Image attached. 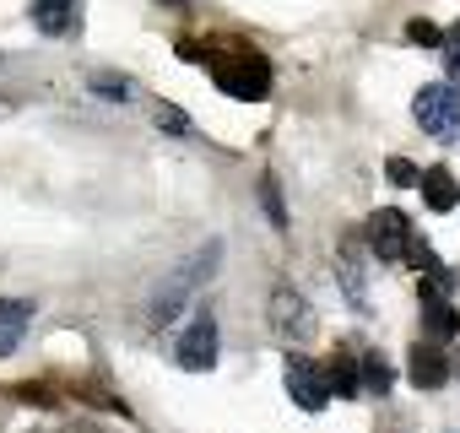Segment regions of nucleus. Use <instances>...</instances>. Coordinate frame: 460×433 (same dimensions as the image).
<instances>
[{
    "instance_id": "nucleus-1",
    "label": "nucleus",
    "mask_w": 460,
    "mask_h": 433,
    "mask_svg": "<svg viewBox=\"0 0 460 433\" xmlns=\"http://www.w3.org/2000/svg\"><path fill=\"white\" fill-rule=\"evenodd\" d=\"M217 261H222V239H211V244H200L190 261H179V266L152 287V298H146V325L163 331V325H173L184 309H195V293L217 277Z\"/></svg>"
},
{
    "instance_id": "nucleus-2",
    "label": "nucleus",
    "mask_w": 460,
    "mask_h": 433,
    "mask_svg": "<svg viewBox=\"0 0 460 433\" xmlns=\"http://www.w3.org/2000/svg\"><path fill=\"white\" fill-rule=\"evenodd\" d=\"M206 71H211L217 93H227V98H244V103L271 98V60L250 44H211Z\"/></svg>"
},
{
    "instance_id": "nucleus-3",
    "label": "nucleus",
    "mask_w": 460,
    "mask_h": 433,
    "mask_svg": "<svg viewBox=\"0 0 460 433\" xmlns=\"http://www.w3.org/2000/svg\"><path fill=\"white\" fill-rule=\"evenodd\" d=\"M411 114L417 125L433 136V141H455L460 136V93L449 82H428L417 98H411Z\"/></svg>"
},
{
    "instance_id": "nucleus-4",
    "label": "nucleus",
    "mask_w": 460,
    "mask_h": 433,
    "mask_svg": "<svg viewBox=\"0 0 460 433\" xmlns=\"http://www.w3.org/2000/svg\"><path fill=\"white\" fill-rule=\"evenodd\" d=\"M368 250L385 261V266H401V261H411V223H406V211H395V206H385V211H374L368 216Z\"/></svg>"
},
{
    "instance_id": "nucleus-5",
    "label": "nucleus",
    "mask_w": 460,
    "mask_h": 433,
    "mask_svg": "<svg viewBox=\"0 0 460 433\" xmlns=\"http://www.w3.org/2000/svg\"><path fill=\"white\" fill-rule=\"evenodd\" d=\"M173 363H179L184 374H206V368H217V320H211V309H195V320L179 331V341H173Z\"/></svg>"
},
{
    "instance_id": "nucleus-6",
    "label": "nucleus",
    "mask_w": 460,
    "mask_h": 433,
    "mask_svg": "<svg viewBox=\"0 0 460 433\" xmlns=\"http://www.w3.org/2000/svg\"><path fill=\"white\" fill-rule=\"evenodd\" d=\"M288 395L304 406V411H325V401H331V379H325V368L314 363V358H298V352H288Z\"/></svg>"
},
{
    "instance_id": "nucleus-7",
    "label": "nucleus",
    "mask_w": 460,
    "mask_h": 433,
    "mask_svg": "<svg viewBox=\"0 0 460 433\" xmlns=\"http://www.w3.org/2000/svg\"><path fill=\"white\" fill-rule=\"evenodd\" d=\"M363 244L368 239H358V234H347L341 239V250H336V282H341V293L352 298V309H368V266H363Z\"/></svg>"
},
{
    "instance_id": "nucleus-8",
    "label": "nucleus",
    "mask_w": 460,
    "mask_h": 433,
    "mask_svg": "<svg viewBox=\"0 0 460 433\" xmlns=\"http://www.w3.org/2000/svg\"><path fill=\"white\" fill-rule=\"evenodd\" d=\"M271 325H277V336H288V341H304V336L314 331V314H309L304 293H293V287H277V293H271Z\"/></svg>"
},
{
    "instance_id": "nucleus-9",
    "label": "nucleus",
    "mask_w": 460,
    "mask_h": 433,
    "mask_svg": "<svg viewBox=\"0 0 460 433\" xmlns=\"http://www.w3.org/2000/svg\"><path fill=\"white\" fill-rule=\"evenodd\" d=\"M406 374H411V384H422V390H438V384L455 374V363L438 352V341H417V347L406 352Z\"/></svg>"
},
{
    "instance_id": "nucleus-10",
    "label": "nucleus",
    "mask_w": 460,
    "mask_h": 433,
    "mask_svg": "<svg viewBox=\"0 0 460 433\" xmlns=\"http://www.w3.org/2000/svg\"><path fill=\"white\" fill-rule=\"evenodd\" d=\"M422 336H428V341H449V336H460V314H455V304H449L444 293H428V287H422Z\"/></svg>"
},
{
    "instance_id": "nucleus-11",
    "label": "nucleus",
    "mask_w": 460,
    "mask_h": 433,
    "mask_svg": "<svg viewBox=\"0 0 460 433\" xmlns=\"http://www.w3.org/2000/svg\"><path fill=\"white\" fill-rule=\"evenodd\" d=\"M76 17H82V0H33V28L49 33V39L71 33Z\"/></svg>"
},
{
    "instance_id": "nucleus-12",
    "label": "nucleus",
    "mask_w": 460,
    "mask_h": 433,
    "mask_svg": "<svg viewBox=\"0 0 460 433\" xmlns=\"http://www.w3.org/2000/svg\"><path fill=\"white\" fill-rule=\"evenodd\" d=\"M422 200L433 206V211H455V200H460V184H455V173L449 168H422Z\"/></svg>"
},
{
    "instance_id": "nucleus-13",
    "label": "nucleus",
    "mask_w": 460,
    "mask_h": 433,
    "mask_svg": "<svg viewBox=\"0 0 460 433\" xmlns=\"http://www.w3.org/2000/svg\"><path fill=\"white\" fill-rule=\"evenodd\" d=\"M325 379H331V395H363V358L358 352H336Z\"/></svg>"
},
{
    "instance_id": "nucleus-14",
    "label": "nucleus",
    "mask_w": 460,
    "mask_h": 433,
    "mask_svg": "<svg viewBox=\"0 0 460 433\" xmlns=\"http://www.w3.org/2000/svg\"><path fill=\"white\" fill-rule=\"evenodd\" d=\"M28 320H33V304H0V358H12V352H17Z\"/></svg>"
},
{
    "instance_id": "nucleus-15",
    "label": "nucleus",
    "mask_w": 460,
    "mask_h": 433,
    "mask_svg": "<svg viewBox=\"0 0 460 433\" xmlns=\"http://www.w3.org/2000/svg\"><path fill=\"white\" fill-rule=\"evenodd\" d=\"M363 358V395H390V363L379 352H358Z\"/></svg>"
},
{
    "instance_id": "nucleus-16",
    "label": "nucleus",
    "mask_w": 460,
    "mask_h": 433,
    "mask_svg": "<svg viewBox=\"0 0 460 433\" xmlns=\"http://www.w3.org/2000/svg\"><path fill=\"white\" fill-rule=\"evenodd\" d=\"M261 206L271 216V228L288 234V206H282V190H277V173H261Z\"/></svg>"
},
{
    "instance_id": "nucleus-17",
    "label": "nucleus",
    "mask_w": 460,
    "mask_h": 433,
    "mask_svg": "<svg viewBox=\"0 0 460 433\" xmlns=\"http://www.w3.org/2000/svg\"><path fill=\"white\" fill-rule=\"evenodd\" d=\"M93 93L109 98V103H130V98H136V82H130V76H114V71H98V76H93Z\"/></svg>"
},
{
    "instance_id": "nucleus-18",
    "label": "nucleus",
    "mask_w": 460,
    "mask_h": 433,
    "mask_svg": "<svg viewBox=\"0 0 460 433\" xmlns=\"http://www.w3.org/2000/svg\"><path fill=\"white\" fill-rule=\"evenodd\" d=\"M157 130H173V136H190V114L184 109H173V103H157Z\"/></svg>"
},
{
    "instance_id": "nucleus-19",
    "label": "nucleus",
    "mask_w": 460,
    "mask_h": 433,
    "mask_svg": "<svg viewBox=\"0 0 460 433\" xmlns=\"http://www.w3.org/2000/svg\"><path fill=\"white\" fill-rule=\"evenodd\" d=\"M406 39H411V44H422V49H444V33H438L433 22H422V17H417V22H406Z\"/></svg>"
},
{
    "instance_id": "nucleus-20",
    "label": "nucleus",
    "mask_w": 460,
    "mask_h": 433,
    "mask_svg": "<svg viewBox=\"0 0 460 433\" xmlns=\"http://www.w3.org/2000/svg\"><path fill=\"white\" fill-rule=\"evenodd\" d=\"M385 173H390V184H422V168H411L406 157H390Z\"/></svg>"
},
{
    "instance_id": "nucleus-21",
    "label": "nucleus",
    "mask_w": 460,
    "mask_h": 433,
    "mask_svg": "<svg viewBox=\"0 0 460 433\" xmlns=\"http://www.w3.org/2000/svg\"><path fill=\"white\" fill-rule=\"evenodd\" d=\"M444 71H449V76L460 82V22H455V28L444 33Z\"/></svg>"
},
{
    "instance_id": "nucleus-22",
    "label": "nucleus",
    "mask_w": 460,
    "mask_h": 433,
    "mask_svg": "<svg viewBox=\"0 0 460 433\" xmlns=\"http://www.w3.org/2000/svg\"><path fill=\"white\" fill-rule=\"evenodd\" d=\"M455 368H460V363H455Z\"/></svg>"
}]
</instances>
